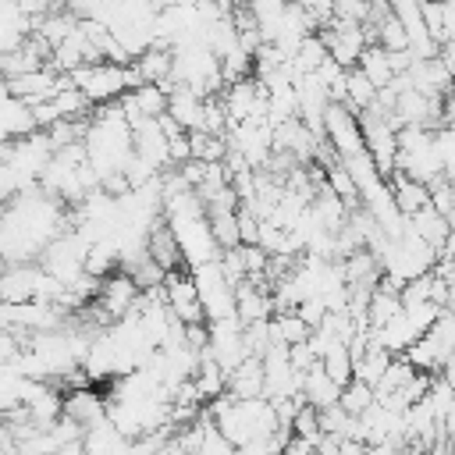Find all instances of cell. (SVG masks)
<instances>
[{
	"label": "cell",
	"mask_w": 455,
	"mask_h": 455,
	"mask_svg": "<svg viewBox=\"0 0 455 455\" xmlns=\"http://www.w3.org/2000/svg\"><path fill=\"white\" fill-rule=\"evenodd\" d=\"M455 352V309H441V316L402 352L416 370H427V373H441L448 366Z\"/></svg>",
	"instance_id": "obj_1"
},
{
	"label": "cell",
	"mask_w": 455,
	"mask_h": 455,
	"mask_svg": "<svg viewBox=\"0 0 455 455\" xmlns=\"http://www.w3.org/2000/svg\"><path fill=\"white\" fill-rule=\"evenodd\" d=\"M167 220L174 228L178 242H181V252H185L188 267H199V263H210V259L220 256V242H217L206 213H171Z\"/></svg>",
	"instance_id": "obj_2"
},
{
	"label": "cell",
	"mask_w": 455,
	"mask_h": 455,
	"mask_svg": "<svg viewBox=\"0 0 455 455\" xmlns=\"http://www.w3.org/2000/svg\"><path fill=\"white\" fill-rule=\"evenodd\" d=\"M164 295H167V306H171V313H174L178 320H185V323L210 320V316H206V306H203L199 281H196L192 267L167 270V277H164Z\"/></svg>",
	"instance_id": "obj_3"
},
{
	"label": "cell",
	"mask_w": 455,
	"mask_h": 455,
	"mask_svg": "<svg viewBox=\"0 0 455 455\" xmlns=\"http://www.w3.org/2000/svg\"><path fill=\"white\" fill-rule=\"evenodd\" d=\"M192 274H196V281H199V295H203L206 316H210V320L231 316V313H235V284L228 281V274H224V267H220V256L210 259V263L192 267Z\"/></svg>",
	"instance_id": "obj_4"
},
{
	"label": "cell",
	"mask_w": 455,
	"mask_h": 455,
	"mask_svg": "<svg viewBox=\"0 0 455 455\" xmlns=\"http://www.w3.org/2000/svg\"><path fill=\"white\" fill-rule=\"evenodd\" d=\"M323 135L334 142V149L341 153V160L352 156V153H363V149H366L363 121H359V114H355L348 103H341V100H331L327 117H323Z\"/></svg>",
	"instance_id": "obj_5"
},
{
	"label": "cell",
	"mask_w": 455,
	"mask_h": 455,
	"mask_svg": "<svg viewBox=\"0 0 455 455\" xmlns=\"http://www.w3.org/2000/svg\"><path fill=\"white\" fill-rule=\"evenodd\" d=\"M100 306L114 316V320H121V316H128V313H135L139 309V299H142V288H139V281L128 274V270H114L110 277H103V284H100Z\"/></svg>",
	"instance_id": "obj_6"
},
{
	"label": "cell",
	"mask_w": 455,
	"mask_h": 455,
	"mask_svg": "<svg viewBox=\"0 0 455 455\" xmlns=\"http://www.w3.org/2000/svg\"><path fill=\"white\" fill-rule=\"evenodd\" d=\"M167 92H171V103H167V114L181 124V128H203V117H206V92H199L196 85L188 82H164Z\"/></svg>",
	"instance_id": "obj_7"
},
{
	"label": "cell",
	"mask_w": 455,
	"mask_h": 455,
	"mask_svg": "<svg viewBox=\"0 0 455 455\" xmlns=\"http://www.w3.org/2000/svg\"><path fill=\"white\" fill-rule=\"evenodd\" d=\"M43 284V263H7L0 277V299L4 302H25L36 299Z\"/></svg>",
	"instance_id": "obj_8"
},
{
	"label": "cell",
	"mask_w": 455,
	"mask_h": 455,
	"mask_svg": "<svg viewBox=\"0 0 455 455\" xmlns=\"http://www.w3.org/2000/svg\"><path fill=\"white\" fill-rule=\"evenodd\" d=\"M146 249H149V256H153L164 270L188 267V263H185V252H181V242H178V235H174V228H171L167 217H160V220L149 228V235H146Z\"/></svg>",
	"instance_id": "obj_9"
},
{
	"label": "cell",
	"mask_w": 455,
	"mask_h": 455,
	"mask_svg": "<svg viewBox=\"0 0 455 455\" xmlns=\"http://www.w3.org/2000/svg\"><path fill=\"white\" fill-rule=\"evenodd\" d=\"M228 391L235 398H259V395H267V366H263V355H245L235 370H228Z\"/></svg>",
	"instance_id": "obj_10"
},
{
	"label": "cell",
	"mask_w": 455,
	"mask_h": 455,
	"mask_svg": "<svg viewBox=\"0 0 455 455\" xmlns=\"http://www.w3.org/2000/svg\"><path fill=\"white\" fill-rule=\"evenodd\" d=\"M64 416L78 419L82 427H92V423H100L107 416V398L92 384L71 387V391H64Z\"/></svg>",
	"instance_id": "obj_11"
},
{
	"label": "cell",
	"mask_w": 455,
	"mask_h": 455,
	"mask_svg": "<svg viewBox=\"0 0 455 455\" xmlns=\"http://www.w3.org/2000/svg\"><path fill=\"white\" fill-rule=\"evenodd\" d=\"M341 387H345V384H338V380L323 370V363H316V366H309V370L302 373V395H306V402H313L316 409H327V405L341 402Z\"/></svg>",
	"instance_id": "obj_12"
},
{
	"label": "cell",
	"mask_w": 455,
	"mask_h": 455,
	"mask_svg": "<svg viewBox=\"0 0 455 455\" xmlns=\"http://www.w3.org/2000/svg\"><path fill=\"white\" fill-rule=\"evenodd\" d=\"M387 185H391V192H395V199H398V206H402L405 217H412L416 210L430 206V185L427 181H416V178H409L405 171L395 167V174L387 178Z\"/></svg>",
	"instance_id": "obj_13"
},
{
	"label": "cell",
	"mask_w": 455,
	"mask_h": 455,
	"mask_svg": "<svg viewBox=\"0 0 455 455\" xmlns=\"http://www.w3.org/2000/svg\"><path fill=\"white\" fill-rule=\"evenodd\" d=\"M82 444H85V451H132V437L110 416H103L100 423L85 427Z\"/></svg>",
	"instance_id": "obj_14"
},
{
	"label": "cell",
	"mask_w": 455,
	"mask_h": 455,
	"mask_svg": "<svg viewBox=\"0 0 455 455\" xmlns=\"http://www.w3.org/2000/svg\"><path fill=\"white\" fill-rule=\"evenodd\" d=\"M373 334H377V341H380L384 348H391L395 355H402V352H405V348H409L423 331L412 323V316H409V313H405V306H402V309H398V313H395L380 331H373Z\"/></svg>",
	"instance_id": "obj_15"
},
{
	"label": "cell",
	"mask_w": 455,
	"mask_h": 455,
	"mask_svg": "<svg viewBox=\"0 0 455 455\" xmlns=\"http://www.w3.org/2000/svg\"><path fill=\"white\" fill-rule=\"evenodd\" d=\"M323 370L338 380V384H348L355 377V355H352V345L345 338H331L327 334V345H323V355H320Z\"/></svg>",
	"instance_id": "obj_16"
},
{
	"label": "cell",
	"mask_w": 455,
	"mask_h": 455,
	"mask_svg": "<svg viewBox=\"0 0 455 455\" xmlns=\"http://www.w3.org/2000/svg\"><path fill=\"white\" fill-rule=\"evenodd\" d=\"M39 132V117L32 110L28 100L21 96H7V107H4V139H18V135H32Z\"/></svg>",
	"instance_id": "obj_17"
},
{
	"label": "cell",
	"mask_w": 455,
	"mask_h": 455,
	"mask_svg": "<svg viewBox=\"0 0 455 455\" xmlns=\"http://www.w3.org/2000/svg\"><path fill=\"white\" fill-rule=\"evenodd\" d=\"M409 228L416 231V235H423L430 245H444V238H448V228H451V217L448 213H441L434 203L430 206H423V210H416L412 217H409Z\"/></svg>",
	"instance_id": "obj_18"
},
{
	"label": "cell",
	"mask_w": 455,
	"mask_h": 455,
	"mask_svg": "<svg viewBox=\"0 0 455 455\" xmlns=\"http://www.w3.org/2000/svg\"><path fill=\"white\" fill-rule=\"evenodd\" d=\"M355 68H363L377 89L391 85V78H395V68H391V53H387L380 43H370V46L363 50V57H359V64H355Z\"/></svg>",
	"instance_id": "obj_19"
},
{
	"label": "cell",
	"mask_w": 455,
	"mask_h": 455,
	"mask_svg": "<svg viewBox=\"0 0 455 455\" xmlns=\"http://www.w3.org/2000/svg\"><path fill=\"white\" fill-rule=\"evenodd\" d=\"M270 323H274V341H281V345H299V341H309V334H313V327L302 320L299 309L274 313Z\"/></svg>",
	"instance_id": "obj_20"
},
{
	"label": "cell",
	"mask_w": 455,
	"mask_h": 455,
	"mask_svg": "<svg viewBox=\"0 0 455 455\" xmlns=\"http://www.w3.org/2000/svg\"><path fill=\"white\" fill-rule=\"evenodd\" d=\"M377 85L370 82V75L363 71V68H348V96H345V103L359 114V110H366L373 100H377Z\"/></svg>",
	"instance_id": "obj_21"
},
{
	"label": "cell",
	"mask_w": 455,
	"mask_h": 455,
	"mask_svg": "<svg viewBox=\"0 0 455 455\" xmlns=\"http://www.w3.org/2000/svg\"><path fill=\"white\" fill-rule=\"evenodd\" d=\"M327 185L348 203V206H363V192H359V185H355V178H352V171L345 167V160H338V164H331L327 167Z\"/></svg>",
	"instance_id": "obj_22"
},
{
	"label": "cell",
	"mask_w": 455,
	"mask_h": 455,
	"mask_svg": "<svg viewBox=\"0 0 455 455\" xmlns=\"http://www.w3.org/2000/svg\"><path fill=\"white\" fill-rule=\"evenodd\" d=\"M377 402V391H373V384H366V380H359V377H352L345 387H341V405L348 409V412H366L370 405Z\"/></svg>",
	"instance_id": "obj_23"
},
{
	"label": "cell",
	"mask_w": 455,
	"mask_h": 455,
	"mask_svg": "<svg viewBox=\"0 0 455 455\" xmlns=\"http://www.w3.org/2000/svg\"><path fill=\"white\" fill-rule=\"evenodd\" d=\"M377 43H380L384 50H405V46H409V28H405V21H402L398 14L384 18V21L377 25Z\"/></svg>",
	"instance_id": "obj_24"
},
{
	"label": "cell",
	"mask_w": 455,
	"mask_h": 455,
	"mask_svg": "<svg viewBox=\"0 0 455 455\" xmlns=\"http://www.w3.org/2000/svg\"><path fill=\"white\" fill-rule=\"evenodd\" d=\"M434 149H437V156L444 160V167L448 164H455V124H441V128H434Z\"/></svg>",
	"instance_id": "obj_25"
},
{
	"label": "cell",
	"mask_w": 455,
	"mask_h": 455,
	"mask_svg": "<svg viewBox=\"0 0 455 455\" xmlns=\"http://www.w3.org/2000/svg\"><path fill=\"white\" fill-rule=\"evenodd\" d=\"M167 149H171V167L185 164V160L192 156V139H188V132H185V128H181V132H174V135L167 139Z\"/></svg>",
	"instance_id": "obj_26"
},
{
	"label": "cell",
	"mask_w": 455,
	"mask_h": 455,
	"mask_svg": "<svg viewBox=\"0 0 455 455\" xmlns=\"http://www.w3.org/2000/svg\"><path fill=\"white\" fill-rule=\"evenodd\" d=\"M291 363H295V370H309V366H316L320 363V355H316V348L309 345V341H299V345H291Z\"/></svg>",
	"instance_id": "obj_27"
},
{
	"label": "cell",
	"mask_w": 455,
	"mask_h": 455,
	"mask_svg": "<svg viewBox=\"0 0 455 455\" xmlns=\"http://www.w3.org/2000/svg\"><path fill=\"white\" fill-rule=\"evenodd\" d=\"M441 259L455 263V220H451V228H448V238H444V245H441Z\"/></svg>",
	"instance_id": "obj_28"
},
{
	"label": "cell",
	"mask_w": 455,
	"mask_h": 455,
	"mask_svg": "<svg viewBox=\"0 0 455 455\" xmlns=\"http://www.w3.org/2000/svg\"><path fill=\"white\" fill-rule=\"evenodd\" d=\"M444 121H448V124H455V89L444 96Z\"/></svg>",
	"instance_id": "obj_29"
},
{
	"label": "cell",
	"mask_w": 455,
	"mask_h": 455,
	"mask_svg": "<svg viewBox=\"0 0 455 455\" xmlns=\"http://www.w3.org/2000/svg\"><path fill=\"white\" fill-rule=\"evenodd\" d=\"M153 4H156V7L164 11V7H171V4H178V0H153Z\"/></svg>",
	"instance_id": "obj_30"
},
{
	"label": "cell",
	"mask_w": 455,
	"mask_h": 455,
	"mask_svg": "<svg viewBox=\"0 0 455 455\" xmlns=\"http://www.w3.org/2000/svg\"><path fill=\"white\" fill-rule=\"evenodd\" d=\"M252 0H231V7H249Z\"/></svg>",
	"instance_id": "obj_31"
}]
</instances>
